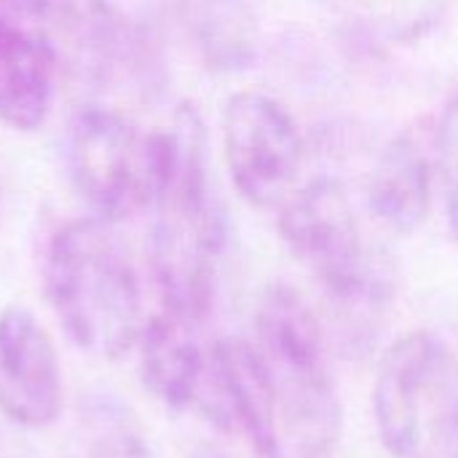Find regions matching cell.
<instances>
[{"instance_id": "1", "label": "cell", "mask_w": 458, "mask_h": 458, "mask_svg": "<svg viewBox=\"0 0 458 458\" xmlns=\"http://www.w3.org/2000/svg\"><path fill=\"white\" fill-rule=\"evenodd\" d=\"M164 172L150 207V282L161 311L204 325L215 309L228 231L196 107H177L164 126Z\"/></svg>"}, {"instance_id": "2", "label": "cell", "mask_w": 458, "mask_h": 458, "mask_svg": "<svg viewBox=\"0 0 458 458\" xmlns=\"http://www.w3.org/2000/svg\"><path fill=\"white\" fill-rule=\"evenodd\" d=\"M46 298L64 335L91 357L118 360L145 330V293L118 225L94 215L62 223L43 258Z\"/></svg>"}, {"instance_id": "3", "label": "cell", "mask_w": 458, "mask_h": 458, "mask_svg": "<svg viewBox=\"0 0 458 458\" xmlns=\"http://www.w3.org/2000/svg\"><path fill=\"white\" fill-rule=\"evenodd\" d=\"M252 327L276 397L282 458H325L341 435V397L319 311L301 290L271 284Z\"/></svg>"}, {"instance_id": "4", "label": "cell", "mask_w": 458, "mask_h": 458, "mask_svg": "<svg viewBox=\"0 0 458 458\" xmlns=\"http://www.w3.org/2000/svg\"><path fill=\"white\" fill-rule=\"evenodd\" d=\"M279 239L311 274L322 293L346 314H376L394 298L386 252L360 223L346 185L317 177L279 207Z\"/></svg>"}, {"instance_id": "5", "label": "cell", "mask_w": 458, "mask_h": 458, "mask_svg": "<svg viewBox=\"0 0 458 458\" xmlns=\"http://www.w3.org/2000/svg\"><path fill=\"white\" fill-rule=\"evenodd\" d=\"M381 445L394 458H458V354L432 330L392 341L370 389Z\"/></svg>"}, {"instance_id": "6", "label": "cell", "mask_w": 458, "mask_h": 458, "mask_svg": "<svg viewBox=\"0 0 458 458\" xmlns=\"http://www.w3.org/2000/svg\"><path fill=\"white\" fill-rule=\"evenodd\" d=\"M64 164L89 212L121 225L153 207L164 172V126L145 129L118 107L83 102L67 121Z\"/></svg>"}, {"instance_id": "7", "label": "cell", "mask_w": 458, "mask_h": 458, "mask_svg": "<svg viewBox=\"0 0 458 458\" xmlns=\"http://www.w3.org/2000/svg\"><path fill=\"white\" fill-rule=\"evenodd\" d=\"M223 158L233 191L255 209H279L295 191L306 148L295 115L271 94L247 89L220 113Z\"/></svg>"}, {"instance_id": "8", "label": "cell", "mask_w": 458, "mask_h": 458, "mask_svg": "<svg viewBox=\"0 0 458 458\" xmlns=\"http://www.w3.org/2000/svg\"><path fill=\"white\" fill-rule=\"evenodd\" d=\"M54 59L99 89H150L158 64L145 32L113 0H48Z\"/></svg>"}, {"instance_id": "9", "label": "cell", "mask_w": 458, "mask_h": 458, "mask_svg": "<svg viewBox=\"0 0 458 458\" xmlns=\"http://www.w3.org/2000/svg\"><path fill=\"white\" fill-rule=\"evenodd\" d=\"M196 413L215 429L242 437L258 458H282L274 386L252 341L217 338L209 344Z\"/></svg>"}, {"instance_id": "10", "label": "cell", "mask_w": 458, "mask_h": 458, "mask_svg": "<svg viewBox=\"0 0 458 458\" xmlns=\"http://www.w3.org/2000/svg\"><path fill=\"white\" fill-rule=\"evenodd\" d=\"M64 405L56 344L24 306L0 311V416L19 429L51 427Z\"/></svg>"}, {"instance_id": "11", "label": "cell", "mask_w": 458, "mask_h": 458, "mask_svg": "<svg viewBox=\"0 0 458 458\" xmlns=\"http://www.w3.org/2000/svg\"><path fill=\"white\" fill-rule=\"evenodd\" d=\"M435 185V153L413 134L403 131L378 150L368 174L365 201L384 228L394 233H413L432 215Z\"/></svg>"}, {"instance_id": "12", "label": "cell", "mask_w": 458, "mask_h": 458, "mask_svg": "<svg viewBox=\"0 0 458 458\" xmlns=\"http://www.w3.org/2000/svg\"><path fill=\"white\" fill-rule=\"evenodd\" d=\"M201 325L185 322L169 311L148 317L145 330L137 341L140 376L145 389L169 411H196L207 368L209 344L199 338Z\"/></svg>"}, {"instance_id": "13", "label": "cell", "mask_w": 458, "mask_h": 458, "mask_svg": "<svg viewBox=\"0 0 458 458\" xmlns=\"http://www.w3.org/2000/svg\"><path fill=\"white\" fill-rule=\"evenodd\" d=\"M56 59L43 38L0 11V123L11 131H38L54 105Z\"/></svg>"}, {"instance_id": "14", "label": "cell", "mask_w": 458, "mask_h": 458, "mask_svg": "<svg viewBox=\"0 0 458 458\" xmlns=\"http://www.w3.org/2000/svg\"><path fill=\"white\" fill-rule=\"evenodd\" d=\"M354 24L378 46H408L432 32L448 0H346Z\"/></svg>"}, {"instance_id": "15", "label": "cell", "mask_w": 458, "mask_h": 458, "mask_svg": "<svg viewBox=\"0 0 458 458\" xmlns=\"http://www.w3.org/2000/svg\"><path fill=\"white\" fill-rule=\"evenodd\" d=\"M199 48L223 70L247 67L255 51V24L236 0H199L191 16Z\"/></svg>"}, {"instance_id": "16", "label": "cell", "mask_w": 458, "mask_h": 458, "mask_svg": "<svg viewBox=\"0 0 458 458\" xmlns=\"http://www.w3.org/2000/svg\"><path fill=\"white\" fill-rule=\"evenodd\" d=\"M78 458H145V445L131 421L107 405H99L86 421L81 419Z\"/></svg>"}, {"instance_id": "17", "label": "cell", "mask_w": 458, "mask_h": 458, "mask_svg": "<svg viewBox=\"0 0 458 458\" xmlns=\"http://www.w3.org/2000/svg\"><path fill=\"white\" fill-rule=\"evenodd\" d=\"M437 185L445 199L451 231L458 239V91L445 102L435 129Z\"/></svg>"}, {"instance_id": "18", "label": "cell", "mask_w": 458, "mask_h": 458, "mask_svg": "<svg viewBox=\"0 0 458 458\" xmlns=\"http://www.w3.org/2000/svg\"><path fill=\"white\" fill-rule=\"evenodd\" d=\"M48 0H0L3 13H21V16H43Z\"/></svg>"}, {"instance_id": "19", "label": "cell", "mask_w": 458, "mask_h": 458, "mask_svg": "<svg viewBox=\"0 0 458 458\" xmlns=\"http://www.w3.org/2000/svg\"><path fill=\"white\" fill-rule=\"evenodd\" d=\"M0 458H35L30 454V448H24L16 437L5 435L0 429Z\"/></svg>"}]
</instances>
